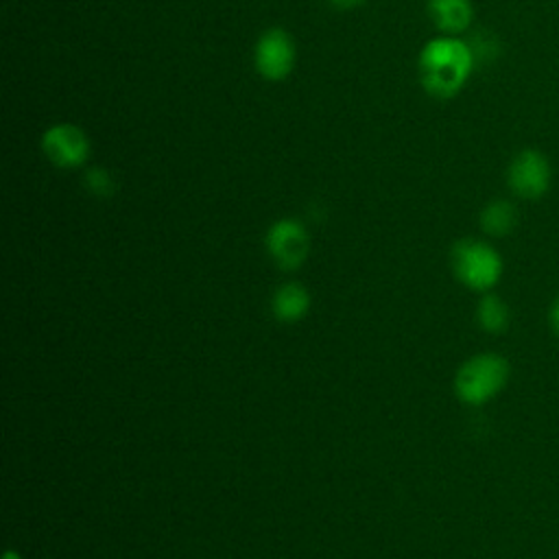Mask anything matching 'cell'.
<instances>
[{
  "mask_svg": "<svg viewBox=\"0 0 559 559\" xmlns=\"http://www.w3.org/2000/svg\"><path fill=\"white\" fill-rule=\"evenodd\" d=\"M474 63L476 59L467 41L456 35H441L430 39L419 52V81L430 96L450 98L461 92Z\"/></svg>",
  "mask_w": 559,
  "mask_h": 559,
  "instance_id": "obj_1",
  "label": "cell"
},
{
  "mask_svg": "<svg viewBox=\"0 0 559 559\" xmlns=\"http://www.w3.org/2000/svg\"><path fill=\"white\" fill-rule=\"evenodd\" d=\"M509 380V362L496 352H483L467 358L456 376L454 391L465 404L478 406L493 400Z\"/></svg>",
  "mask_w": 559,
  "mask_h": 559,
  "instance_id": "obj_2",
  "label": "cell"
},
{
  "mask_svg": "<svg viewBox=\"0 0 559 559\" xmlns=\"http://www.w3.org/2000/svg\"><path fill=\"white\" fill-rule=\"evenodd\" d=\"M452 271L467 288L489 293L502 275V258L491 245L465 238L452 247Z\"/></svg>",
  "mask_w": 559,
  "mask_h": 559,
  "instance_id": "obj_3",
  "label": "cell"
},
{
  "mask_svg": "<svg viewBox=\"0 0 559 559\" xmlns=\"http://www.w3.org/2000/svg\"><path fill=\"white\" fill-rule=\"evenodd\" d=\"M297 59V48L293 37L284 28L264 31L253 48V66L260 76L269 81L286 79Z\"/></svg>",
  "mask_w": 559,
  "mask_h": 559,
  "instance_id": "obj_4",
  "label": "cell"
},
{
  "mask_svg": "<svg viewBox=\"0 0 559 559\" xmlns=\"http://www.w3.org/2000/svg\"><path fill=\"white\" fill-rule=\"evenodd\" d=\"M41 151L59 168H79L90 157V138L81 127L59 122L44 131Z\"/></svg>",
  "mask_w": 559,
  "mask_h": 559,
  "instance_id": "obj_5",
  "label": "cell"
},
{
  "mask_svg": "<svg viewBox=\"0 0 559 559\" xmlns=\"http://www.w3.org/2000/svg\"><path fill=\"white\" fill-rule=\"evenodd\" d=\"M507 181L518 197L539 199L550 186V164L539 151L524 148L511 159Z\"/></svg>",
  "mask_w": 559,
  "mask_h": 559,
  "instance_id": "obj_6",
  "label": "cell"
},
{
  "mask_svg": "<svg viewBox=\"0 0 559 559\" xmlns=\"http://www.w3.org/2000/svg\"><path fill=\"white\" fill-rule=\"evenodd\" d=\"M266 249L275 264L282 269H295L306 260L310 251V238L301 223L293 218H280L266 231Z\"/></svg>",
  "mask_w": 559,
  "mask_h": 559,
  "instance_id": "obj_7",
  "label": "cell"
},
{
  "mask_svg": "<svg viewBox=\"0 0 559 559\" xmlns=\"http://www.w3.org/2000/svg\"><path fill=\"white\" fill-rule=\"evenodd\" d=\"M428 15L441 33L459 35L472 24L474 7L469 0H428Z\"/></svg>",
  "mask_w": 559,
  "mask_h": 559,
  "instance_id": "obj_8",
  "label": "cell"
},
{
  "mask_svg": "<svg viewBox=\"0 0 559 559\" xmlns=\"http://www.w3.org/2000/svg\"><path fill=\"white\" fill-rule=\"evenodd\" d=\"M310 308V295L301 284H284L273 293L271 299V310L275 319L293 323L299 321Z\"/></svg>",
  "mask_w": 559,
  "mask_h": 559,
  "instance_id": "obj_9",
  "label": "cell"
},
{
  "mask_svg": "<svg viewBox=\"0 0 559 559\" xmlns=\"http://www.w3.org/2000/svg\"><path fill=\"white\" fill-rule=\"evenodd\" d=\"M518 223V212L513 203L504 199H496L487 203L480 212V227L489 236H507Z\"/></svg>",
  "mask_w": 559,
  "mask_h": 559,
  "instance_id": "obj_10",
  "label": "cell"
},
{
  "mask_svg": "<svg viewBox=\"0 0 559 559\" xmlns=\"http://www.w3.org/2000/svg\"><path fill=\"white\" fill-rule=\"evenodd\" d=\"M509 317H511L509 308H507V304L498 295L485 293L483 299L478 301L476 319H478V325L485 332H491V334L504 332L509 328Z\"/></svg>",
  "mask_w": 559,
  "mask_h": 559,
  "instance_id": "obj_11",
  "label": "cell"
},
{
  "mask_svg": "<svg viewBox=\"0 0 559 559\" xmlns=\"http://www.w3.org/2000/svg\"><path fill=\"white\" fill-rule=\"evenodd\" d=\"M83 181H85L87 190L98 197H109L116 190V181H114L111 173H107L105 168H90L85 173Z\"/></svg>",
  "mask_w": 559,
  "mask_h": 559,
  "instance_id": "obj_12",
  "label": "cell"
},
{
  "mask_svg": "<svg viewBox=\"0 0 559 559\" xmlns=\"http://www.w3.org/2000/svg\"><path fill=\"white\" fill-rule=\"evenodd\" d=\"M548 323L552 328V332L559 336V295L555 297V301L550 304V310H548Z\"/></svg>",
  "mask_w": 559,
  "mask_h": 559,
  "instance_id": "obj_13",
  "label": "cell"
},
{
  "mask_svg": "<svg viewBox=\"0 0 559 559\" xmlns=\"http://www.w3.org/2000/svg\"><path fill=\"white\" fill-rule=\"evenodd\" d=\"M334 7H341V9H352V7H358L362 4L365 0H330Z\"/></svg>",
  "mask_w": 559,
  "mask_h": 559,
  "instance_id": "obj_14",
  "label": "cell"
},
{
  "mask_svg": "<svg viewBox=\"0 0 559 559\" xmlns=\"http://www.w3.org/2000/svg\"><path fill=\"white\" fill-rule=\"evenodd\" d=\"M4 559H20V557H17V555H13V552H7V555H4Z\"/></svg>",
  "mask_w": 559,
  "mask_h": 559,
  "instance_id": "obj_15",
  "label": "cell"
}]
</instances>
